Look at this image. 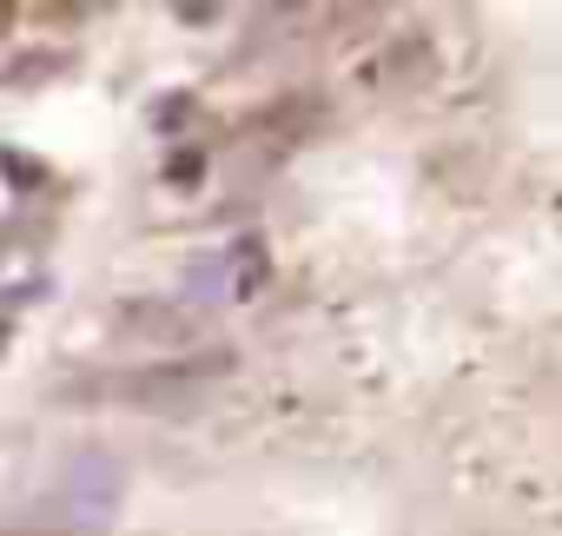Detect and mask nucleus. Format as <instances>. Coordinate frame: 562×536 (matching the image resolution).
Here are the masks:
<instances>
[{
    "mask_svg": "<svg viewBox=\"0 0 562 536\" xmlns=\"http://www.w3.org/2000/svg\"><path fill=\"white\" fill-rule=\"evenodd\" d=\"M232 358L225 351H199V358H172V365H146V371H126L120 378V398L139 404V411H186L199 404V391L212 378H225Z\"/></svg>",
    "mask_w": 562,
    "mask_h": 536,
    "instance_id": "1",
    "label": "nucleus"
},
{
    "mask_svg": "<svg viewBox=\"0 0 562 536\" xmlns=\"http://www.w3.org/2000/svg\"><path fill=\"white\" fill-rule=\"evenodd\" d=\"M113 503H120V470L106 457H80L67 470V510L100 529V523H113Z\"/></svg>",
    "mask_w": 562,
    "mask_h": 536,
    "instance_id": "2",
    "label": "nucleus"
},
{
    "mask_svg": "<svg viewBox=\"0 0 562 536\" xmlns=\"http://www.w3.org/2000/svg\"><path fill=\"white\" fill-rule=\"evenodd\" d=\"M120 325H126L133 338H146V345H192V338L205 332L199 312H186V305H159V299L120 305Z\"/></svg>",
    "mask_w": 562,
    "mask_h": 536,
    "instance_id": "3",
    "label": "nucleus"
},
{
    "mask_svg": "<svg viewBox=\"0 0 562 536\" xmlns=\"http://www.w3.org/2000/svg\"><path fill=\"white\" fill-rule=\"evenodd\" d=\"M258 286H265V245L258 238H238L232 245V265H225V292L232 299H251Z\"/></svg>",
    "mask_w": 562,
    "mask_h": 536,
    "instance_id": "4",
    "label": "nucleus"
},
{
    "mask_svg": "<svg viewBox=\"0 0 562 536\" xmlns=\"http://www.w3.org/2000/svg\"><path fill=\"white\" fill-rule=\"evenodd\" d=\"M74 67V54H21V60H8V87H41V80H54V74H67Z\"/></svg>",
    "mask_w": 562,
    "mask_h": 536,
    "instance_id": "5",
    "label": "nucleus"
},
{
    "mask_svg": "<svg viewBox=\"0 0 562 536\" xmlns=\"http://www.w3.org/2000/svg\"><path fill=\"white\" fill-rule=\"evenodd\" d=\"M179 120H192V100H186V93H172V100H159V107H153V126H159V133H172Z\"/></svg>",
    "mask_w": 562,
    "mask_h": 536,
    "instance_id": "6",
    "label": "nucleus"
},
{
    "mask_svg": "<svg viewBox=\"0 0 562 536\" xmlns=\"http://www.w3.org/2000/svg\"><path fill=\"white\" fill-rule=\"evenodd\" d=\"M199 172H205V159H199V153H172V159H166V179H172V186H192Z\"/></svg>",
    "mask_w": 562,
    "mask_h": 536,
    "instance_id": "7",
    "label": "nucleus"
},
{
    "mask_svg": "<svg viewBox=\"0 0 562 536\" xmlns=\"http://www.w3.org/2000/svg\"><path fill=\"white\" fill-rule=\"evenodd\" d=\"M0 536H60V529H0Z\"/></svg>",
    "mask_w": 562,
    "mask_h": 536,
    "instance_id": "8",
    "label": "nucleus"
},
{
    "mask_svg": "<svg viewBox=\"0 0 562 536\" xmlns=\"http://www.w3.org/2000/svg\"><path fill=\"white\" fill-rule=\"evenodd\" d=\"M14 27V8H8V0H0V34H8Z\"/></svg>",
    "mask_w": 562,
    "mask_h": 536,
    "instance_id": "9",
    "label": "nucleus"
}]
</instances>
